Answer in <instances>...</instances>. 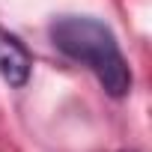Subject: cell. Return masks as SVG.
Here are the masks:
<instances>
[{
  "label": "cell",
  "mask_w": 152,
  "mask_h": 152,
  "mask_svg": "<svg viewBox=\"0 0 152 152\" xmlns=\"http://www.w3.org/2000/svg\"><path fill=\"white\" fill-rule=\"evenodd\" d=\"M51 45L69 57L72 63L84 66L110 99H125L134 87L131 66L113 36V30L93 15H63L48 27Z\"/></svg>",
  "instance_id": "1"
},
{
  "label": "cell",
  "mask_w": 152,
  "mask_h": 152,
  "mask_svg": "<svg viewBox=\"0 0 152 152\" xmlns=\"http://www.w3.org/2000/svg\"><path fill=\"white\" fill-rule=\"evenodd\" d=\"M30 75H33V57H30L27 45L15 33L0 30V78L9 87L21 90L30 84Z\"/></svg>",
  "instance_id": "2"
}]
</instances>
